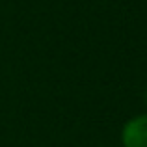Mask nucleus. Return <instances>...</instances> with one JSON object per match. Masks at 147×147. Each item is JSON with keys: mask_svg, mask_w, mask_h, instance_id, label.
<instances>
[{"mask_svg": "<svg viewBox=\"0 0 147 147\" xmlns=\"http://www.w3.org/2000/svg\"><path fill=\"white\" fill-rule=\"evenodd\" d=\"M144 102H145V106H147V90H145V93H144Z\"/></svg>", "mask_w": 147, "mask_h": 147, "instance_id": "nucleus-2", "label": "nucleus"}, {"mask_svg": "<svg viewBox=\"0 0 147 147\" xmlns=\"http://www.w3.org/2000/svg\"><path fill=\"white\" fill-rule=\"evenodd\" d=\"M119 138L123 147H147V112L127 119L121 127Z\"/></svg>", "mask_w": 147, "mask_h": 147, "instance_id": "nucleus-1", "label": "nucleus"}]
</instances>
